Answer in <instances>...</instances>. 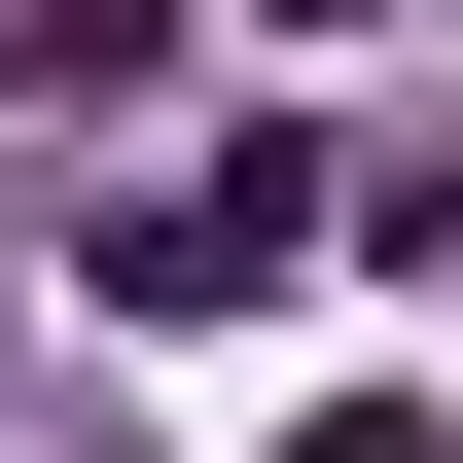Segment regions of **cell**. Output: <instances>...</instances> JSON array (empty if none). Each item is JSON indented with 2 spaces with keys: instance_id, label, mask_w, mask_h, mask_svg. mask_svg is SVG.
I'll use <instances>...</instances> for the list:
<instances>
[{
  "instance_id": "1",
  "label": "cell",
  "mask_w": 463,
  "mask_h": 463,
  "mask_svg": "<svg viewBox=\"0 0 463 463\" xmlns=\"http://www.w3.org/2000/svg\"><path fill=\"white\" fill-rule=\"evenodd\" d=\"M286 250H321V178H178V214H108V286L214 321V286H286Z\"/></svg>"
},
{
  "instance_id": "2",
  "label": "cell",
  "mask_w": 463,
  "mask_h": 463,
  "mask_svg": "<svg viewBox=\"0 0 463 463\" xmlns=\"http://www.w3.org/2000/svg\"><path fill=\"white\" fill-rule=\"evenodd\" d=\"M286 463H463V428H428V392H356V428H286Z\"/></svg>"
}]
</instances>
